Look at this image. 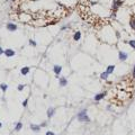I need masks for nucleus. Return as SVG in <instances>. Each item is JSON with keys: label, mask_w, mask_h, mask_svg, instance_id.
Returning a JSON list of instances; mask_svg holds the SVG:
<instances>
[{"label": "nucleus", "mask_w": 135, "mask_h": 135, "mask_svg": "<svg viewBox=\"0 0 135 135\" xmlns=\"http://www.w3.org/2000/svg\"><path fill=\"white\" fill-rule=\"evenodd\" d=\"M45 135H55V133H53L52 131H47V132L45 133Z\"/></svg>", "instance_id": "24"}, {"label": "nucleus", "mask_w": 135, "mask_h": 135, "mask_svg": "<svg viewBox=\"0 0 135 135\" xmlns=\"http://www.w3.org/2000/svg\"><path fill=\"white\" fill-rule=\"evenodd\" d=\"M68 28H70V26H69V25H63V26L61 27V32L65 31V29H68Z\"/></svg>", "instance_id": "23"}, {"label": "nucleus", "mask_w": 135, "mask_h": 135, "mask_svg": "<svg viewBox=\"0 0 135 135\" xmlns=\"http://www.w3.org/2000/svg\"><path fill=\"white\" fill-rule=\"evenodd\" d=\"M80 40H81V32H80V31H77V32L73 34V41L78 42V41H80Z\"/></svg>", "instance_id": "12"}, {"label": "nucleus", "mask_w": 135, "mask_h": 135, "mask_svg": "<svg viewBox=\"0 0 135 135\" xmlns=\"http://www.w3.org/2000/svg\"><path fill=\"white\" fill-rule=\"evenodd\" d=\"M24 89H25V84L20 83V84H18V86H17V90H18V91H23Z\"/></svg>", "instance_id": "20"}, {"label": "nucleus", "mask_w": 135, "mask_h": 135, "mask_svg": "<svg viewBox=\"0 0 135 135\" xmlns=\"http://www.w3.org/2000/svg\"><path fill=\"white\" fill-rule=\"evenodd\" d=\"M2 54H5V50H3L1 46H0V55H2Z\"/></svg>", "instance_id": "26"}, {"label": "nucleus", "mask_w": 135, "mask_h": 135, "mask_svg": "<svg viewBox=\"0 0 135 135\" xmlns=\"http://www.w3.org/2000/svg\"><path fill=\"white\" fill-rule=\"evenodd\" d=\"M5 55L8 57V59H10L12 56H15L16 55V52L12 49H6L5 50Z\"/></svg>", "instance_id": "7"}, {"label": "nucleus", "mask_w": 135, "mask_h": 135, "mask_svg": "<svg viewBox=\"0 0 135 135\" xmlns=\"http://www.w3.org/2000/svg\"><path fill=\"white\" fill-rule=\"evenodd\" d=\"M127 44L132 47L133 50H135V40H131V41H127Z\"/></svg>", "instance_id": "18"}, {"label": "nucleus", "mask_w": 135, "mask_h": 135, "mask_svg": "<svg viewBox=\"0 0 135 135\" xmlns=\"http://www.w3.org/2000/svg\"><path fill=\"white\" fill-rule=\"evenodd\" d=\"M9 1H11V2H15V1H16V0H9Z\"/></svg>", "instance_id": "30"}, {"label": "nucleus", "mask_w": 135, "mask_h": 135, "mask_svg": "<svg viewBox=\"0 0 135 135\" xmlns=\"http://www.w3.org/2000/svg\"><path fill=\"white\" fill-rule=\"evenodd\" d=\"M53 71H54V74L56 75V78L59 79V75H60L61 72H62V66L59 65V64H55L53 66Z\"/></svg>", "instance_id": "5"}, {"label": "nucleus", "mask_w": 135, "mask_h": 135, "mask_svg": "<svg viewBox=\"0 0 135 135\" xmlns=\"http://www.w3.org/2000/svg\"><path fill=\"white\" fill-rule=\"evenodd\" d=\"M22 105H23V107H24V108H26V107H27V105H28V98L25 99L23 103H22Z\"/></svg>", "instance_id": "21"}, {"label": "nucleus", "mask_w": 135, "mask_h": 135, "mask_svg": "<svg viewBox=\"0 0 135 135\" xmlns=\"http://www.w3.org/2000/svg\"><path fill=\"white\" fill-rule=\"evenodd\" d=\"M29 71H31V68L29 66H24L20 69V73H22L23 75H27L29 73Z\"/></svg>", "instance_id": "11"}, {"label": "nucleus", "mask_w": 135, "mask_h": 135, "mask_svg": "<svg viewBox=\"0 0 135 135\" xmlns=\"http://www.w3.org/2000/svg\"><path fill=\"white\" fill-rule=\"evenodd\" d=\"M29 127H31V129L33 131V132L35 133H38L41 131V125H36V124H31L29 125Z\"/></svg>", "instance_id": "10"}, {"label": "nucleus", "mask_w": 135, "mask_h": 135, "mask_svg": "<svg viewBox=\"0 0 135 135\" xmlns=\"http://www.w3.org/2000/svg\"><path fill=\"white\" fill-rule=\"evenodd\" d=\"M124 6V0H113L112 1V11H118L119 8Z\"/></svg>", "instance_id": "2"}, {"label": "nucleus", "mask_w": 135, "mask_h": 135, "mask_svg": "<svg viewBox=\"0 0 135 135\" xmlns=\"http://www.w3.org/2000/svg\"><path fill=\"white\" fill-rule=\"evenodd\" d=\"M28 44L31 45V46H33V47H36V46H37V43H36V42L34 41V40H32V38L28 41Z\"/></svg>", "instance_id": "19"}, {"label": "nucleus", "mask_w": 135, "mask_h": 135, "mask_svg": "<svg viewBox=\"0 0 135 135\" xmlns=\"http://www.w3.org/2000/svg\"><path fill=\"white\" fill-rule=\"evenodd\" d=\"M127 57H128V54L126 52H123V51H119V52H118V59H119V61L124 62V61H126Z\"/></svg>", "instance_id": "6"}, {"label": "nucleus", "mask_w": 135, "mask_h": 135, "mask_svg": "<svg viewBox=\"0 0 135 135\" xmlns=\"http://www.w3.org/2000/svg\"><path fill=\"white\" fill-rule=\"evenodd\" d=\"M115 35H116V37H117V38H120V33L119 32H115Z\"/></svg>", "instance_id": "25"}, {"label": "nucleus", "mask_w": 135, "mask_h": 135, "mask_svg": "<svg viewBox=\"0 0 135 135\" xmlns=\"http://www.w3.org/2000/svg\"><path fill=\"white\" fill-rule=\"evenodd\" d=\"M87 109H82L80 113H78L77 115V119L79 122H81V123H90V118L88 117V114H87Z\"/></svg>", "instance_id": "1"}, {"label": "nucleus", "mask_w": 135, "mask_h": 135, "mask_svg": "<svg viewBox=\"0 0 135 135\" xmlns=\"http://www.w3.org/2000/svg\"><path fill=\"white\" fill-rule=\"evenodd\" d=\"M133 78H135V64H134V68H133Z\"/></svg>", "instance_id": "27"}, {"label": "nucleus", "mask_w": 135, "mask_h": 135, "mask_svg": "<svg viewBox=\"0 0 135 135\" xmlns=\"http://www.w3.org/2000/svg\"><path fill=\"white\" fill-rule=\"evenodd\" d=\"M108 75H109V74L106 72V71H105V72L100 73V79H101V80H106V79L108 78Z\"/></svg>", "instance_id": "17"}, {"label": "nucleus", "mask_w": 135, "mask_h": 135, "mask_svg": "<svg viewBox=\"0 0 135 135\" xmlns=\"http://www.w3.org/2000/svg\"><path fill=\"white\" fill-rule=\"evenodd\" d=\"M106 95H107V92H106V91H104V92H99V94L95 95L94 100H95V101H100L101 99H104L105 97H106Z\"/></svg>", "instance_id": "4"}, {"label": "nucleus", "mask_w": 135, "mask_h": 135, "mask_svg": "<svg viewBox=\"0 0 135 135\" xmlns=\"http://www.w3.org/2000/svg\"><path fill=\"white\" fill-rule=\"evenodd\" d=\"M59 84H60L61 87L68 86V79L65 77H60V78H59Z\"/></svg>", "instance_id": "9"}, {"label": "nucleus", "mask_w": 135, "mask_h": 135, "mask_svg": "<svg viewBox=\"0 0 135 135\" xmlns=\"http://www.w3.org/2000/svg\"><path fill=\"white\" fill-rule=\"evenodd\" d=\"M129 27L135 31V17L134 16H131V18H129Z\"/></svg>", "instance_id": "13"}, {"label": "nucleus", "mask_w": 135, "mask_h": 135, "mask_svg": "<svg viewBox=\"0 0 135 135\" xmlns=\"http://www.w3.org/2000/svg\"><path fill=\"white\" fill-rule=\"evenodd\" d=\"M2 127V123H1V122H0V128H1Z\"/></svg>", "instance_id": "29"}, {"label": "nucleus", "mask_w": 135, "mask_h": 135, "mask_svg": "<svg viewBox=\"0 0 135 135\" xmlns=\"http://www.w3.org/2000/svg\"><path fill=\"white\" fill-rule=\"evenodd\" d=\"M17 28H18V27H17V25L15 23L9 22V23H7V25H6V29L8 32H16Z\"/></svg>", "instance_id": "3"}, {"label": "nucleus", "mask_w": 135, "mask_h": 135, "mask_svg": "<svg viewBox=\"0 0 135 135\" xmlns=\"http://www.w3.org/2000/svg\"><path fill=\"white\" fill-rule=\"evenodd\" d=\"M22 128H23V123H22V122H18V123L16 124L14 131H16V132H19V131H22Z\"/></svg>", "instance_id": "14"}, {"label": "nucleus", "mask_w": 135, "mask_h": 135, "mask_svg": "<svg viewBox=\"0 0 135 135\" xmlns=\"http://www.w3.org/2000/svg\"><path fill=\"white\" fill-rule=\"evenodd\" d=\"M114 70H115V65H108L107 66V70H106V72L108 73V74H112L113 72H114Z\"/></svg>", "instance_id": "16"}, {"label": "nucleus", "mask_w": 135, "mask_h": 135, "mask_svg": "<svg viewBox=\"0 0 135 135\" xmlns=\"http://www.w3.org/2000/svg\"><path fill=\"white\" fill-rule=\"evenodd\" d=\"M0 89H1L2 92H6L8 90V84L5 83V82H2V83H0Z\"/></svg>", "instance_id": "15"}, {"label": "nucleus", "mask_w": 135, "mask_h": 135, "mask_svg": "<svg viewBox=\"0 0 135 135\" xmlns=\"http://www.w3.org/2000/svg\"><path fill=\"white\" fill-rule=\"evenodd\" d=\"M116 17H117V12H116V11H112V14H110V18L115 19Z\"/></svg>", "instance_id": "22"}, {"label": "nucleus", "mask_w": 135, "mask_h": 135, "mask_svg": "<svg viewBox=\"0 0 135 135\" xmlns=\"http://www.w3.org/2000/svg\"><path fill=\"white\" fill-rule=\"evenodd\" d=\"M46 115H47L49 118H52L54 115H55V108H54V107L47 108V110H46Z\"/></svg>", "instance_id": "8"}, {"label": "nucleus", "mask_w": 135, "mask_h": 135, "mask_svg": "<svg viewBox=\"0 0 135 135\" xmlns=\"http://www.w3.org/2000/svg\"><path fill=\"white\" fill-rule=\"evenodd\" d=\"M46 125H47V123H43V124H42V125H41V127H45V126H46Z\"/></svg>", "instance_id": "28"}]
</instances>
